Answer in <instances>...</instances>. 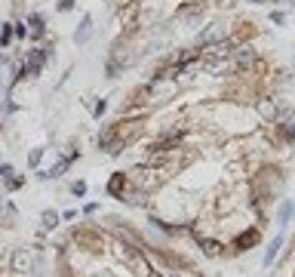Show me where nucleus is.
<instances>
[{
    "label": "nucleus",
    "mask_w": 295,
    "mask_h": 277,
    "mask_svg": "<svg viewBox=\"0 0 295 277\" xmlns=\"http://www.w3.org/2000/svg\"><path fill=\"white\" fill-rule=\"evenodd\" d=\"M46 59H49V49H31V52H28V59H25V65H22V74H18V77H37Z\"/></svg>",
    "instance_id": "1"
},
{
    "label": "nucleus",
    "mask_w": 295,
    "mask_h": 277,
    "mask_svg": "<svg viewBox=\"0 0 295 277\" xmlns=\"http://www.w3.org/2000/svg\"><path fill=\"white\" fill-rule=\"evenodd\" d=\"M252 244H258V231H243V234L234 240L237 250H252Z\"/></svg>",
    "instance_id": "2"
},
{
    "label": "nucleus",
    "mask_w": 295,
    "mask_h": 277,
    "mask_svg": "<svg viewBox=\"0 0 295 277\" xmlns=\"http://www.w3.org/2000/svg\"><path fill=\"white\" fill-rule=\"evenodd\" d=\"M28 25H31V34L34 37H43L46 34V25H43V15L40 12H31L28 15Z\"/></svg>",
    "instance_id": "3"
},
{
    "label": "nucleus",
    "mask_w": 295,
    "mask_h": 277,
    "mask_svg": "<svg viewBox=\"0 0 295 277\" xmlns=\"http://www.w3.org/2000/svg\"><path fill=\"white\" fill-rule=\"evenodd\" d=\"M280 247H283V234H277V237H274V244H271L268 253H265V268L274 265V259H277V253H280Z\"/></svg>",
    "instance_id": "4"
},
{
    "label": "nucleus",
    "mask_w": 295,
    "mask_h": 277,
    "mask_svg": "<svg viewBox=\"0 0 295 277\" xmlns=\"http://www.w3.org/2000/svg\"><path fill=\"white\" fill-rule=\"evenodd\" d=\"M292 213H295V207H292V203L286 200L283 207H280V216H277V219H280V228H286L289 222H292Z\"/></svg>",
    "instance_id": "5"
},
{
    "label": "nucleus",
    "mask_w": 295,
    "mask_h": 277,
    "mask_svg": "<svg viewBox=\"0 0 295 277\" xmlns=\"http://www.w3.org/2000/svg\"><path fill=\"white\" fill-rule=\"evenodd\" d=\"M123 185H126V173H117L114 179H111L108 191H111V194H120V191H123Z\"/></svg>",
    "instance_id": "6"
},
{
    "label": "nucleus",
    "mask_w": 295,
    "mask_h": 277,
    "mask_svg": "<svg viewBox=\"0 0 295 277\" xmlns=\"http://www.w3.org/2000/svg\"><path fill=\"white\" fill-rule=\"evenodd\" d=\"M89 28H92V18L83 15V22H80V31H77V43H83L86 37H89Z\"/></svg>",
    "instance_id": "7"
},
{
    "label": "nucleus",
    "mask_w": 295,
    "mask_h": 277,
    "mask_svg": "<svg viewBox=\"0 0 295 277\" xmlns=\"http://www.w3.org/2000/svg\"><path fill=\"white\" fill-rule=\"evenodd\" d=\"M9 37H12V28H9V25H3V31H0V49H6Z\"/></svg>",
    "instance_id": "8"
},
{
    "label": "nucleus",
    "mask_w": 295,
    "mask_h": 277,
    "mask_svg": "<svg viewBox=\"0 0 295 277\" xmlns=\"http://www.w3.org/2000/svg\"><path fill=\"white\" fill-rule=\"evenodd\" d=\"M55 222H59V213H52V210H49V213H43V225H46V228H52Z\"/></svg>",
    "instance_id": "9"
},
{
    "label": "nucleus",
    "mask_w": 295,
    "mask_h": 277,
    "mask_svg": "<svg viewBox=\"0 0 295 277\" xmlns=\"http://www.w3.org/2000/svg\"><path fill=\"white\" fill-rule=\"evenodd\" d=\"M203 250H206V256H218V244H215V240H206Z\"/></svg>",
    "instance_id": "10"
},
{
    "label": "nucleus",
    "mask_w": 295,
    "mask_h": 277,
    "mask_svg": "<svg viewBox=\"0 0 295 277\" xmlns=\"http://www.w3.org/2000/svg\"><path fill=\"white\" fill-rule=\"evenodd\" d=\"M74 194L83 197V194H86V182H74Z\"/></svg>",
    "instance_id": "11"
},
{
    "label": "nucleus",
    "mask_w": 295,
    "mask_h": 277,
    "mask_svg": "<svg viewBox=\"0 0 295 277\" xmlns=\"http://www.w3.org/2000/svg\"><path fill=\"white\" fill-rule=\"evenodd\" d=\"M71 6H74V0H62V3H59V9H62V12H68Z\"/></svg>",
    "instance_id": "12"
},
{
    "label": "nucleus",
    "mask_w": 295,
    "mask_h": 277,
    "mask_svg": "<svg viewBox=\"0 0 295 277\" xmlns=\"http://www.w3.org/2000/svg\"><path fill=\"white\" fill-rule=\"evenodd\" d=\"M252 3H265V0H252Z\"/></svg>",
    "instance_id": "13"
}]
</instances>
